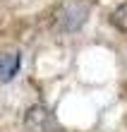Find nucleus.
<instances>
[{"label":"nucleus","mask_w":127,"mask_h":132,"mask_svg":"<svg viewBox=\"0 0 127 132\" xmlns=\"http://www.w3.org/2000/svg\"><path fill=\"white\" fill-rule=\"evenodd\" d=\"M24 125L29 132H58L60 125L55 120V115L48 106L43 103H34L24 115Z\"/></svg>","instance_id":"2"},{"label":"nucleus","mask_w":127,"mask_h":132,"mask_svg":"<svg viewBox=\"0 0 127 132\" xmlns=\"http://www.w3.org/2000/svg\"><path fill=\"white\" fill-rule=\"evenodd\" d=\"M19 67H22V55L19 53H5V55H0V84L14 79Z\"/></svg>","instance_id":"3"},{"label":"nucleus","mask_w":127,"mask_h":132,"mask_svg":"<svg viewBox=\"0 0 127 132\" xmlns=\"http://www.w3.org/2000/svg\"><path fill=\"white\" fill-rule=\"evenodd\" d=\"M94 7V0H65L58 12H55L53 27L58 29L60 34H74L79 31L86 19H89V12Z\"/></svg>","instance_id":"1"},{"label":"nucleus","mask_w":127,"mask_h":132,"mask_svg":"<svg viewBox=\"0 0 127 132\" xmlns=\"http://www.w3.org/2000/svg\"><path fill=\"white\" fill-rule=\"evenodd\" d=\"M110 24H113L117 31H122L127 34V3L122 5H117L113 12H110Z\"/></svg>","instance_id":"4"}]
</instances>
